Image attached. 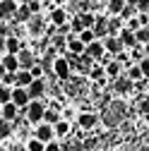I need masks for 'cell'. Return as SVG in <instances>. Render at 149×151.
<instances>
[{"label":"cell","instance_id":"6da1fadb","mask_svg":"<svg viewBox=\"0 0 149 151\" xmlns=\"http://www.w3.org/2000/svg\"><path fill=\"white\" fill-rule=\"evenodd\" d=\"M125 103L123 101H111L108 106H106V110H103V122L108 125V127H116L123 118H125Z\"/></svg>","mask_w":149,"mask_h":151},{"label":"cell","instance_id":"7a4b0ae2","mask_svg":"<svg viewBox=\"0 0 149 151\" xmlns=\"http://www.w3.org/2000/svg\"><path fill=\"white\" fill-rule=\"evenodd\" d=\"M48 106L41 101V99H34V101H29V106L24 108L27 110V120L29 122H34V125H39L41 122V118H43V110H46Z\"/></svg>","mask_w":149,"mask_h":151},{"label":"cell","instance_id":"3957f363","mask_svg":"<svg viewBox=\"0 0 149 151\" xmlns=\"http://www.w3.org/2000/svg\"><path fill=\"white\" fill-rule=\"evenodd\" d=\"M51 67H53V74H55V77H58L60 82L70 79V74H72V70H70V63H67V60L63 58V55H58V58H53Z\"/></svg>","mask_w":149,"mask_h":151},{"label":"cell","instance_id":"277c9868","mask_svg":"<svg viewBox=\"0 0 149 151\" xmlns=\"http://www.w3.org/2000/svg\"><path fill=\"white\" fill-rule=\"evenodd\" d=\"M29 93H27V89H22V86H12V91H10V103H14L17 108H27L29 106Z\"/></svg>","mask_w":149,"mask_h":151},{"label":"cell","instance_id":"5b68a950","mask_svg":"<svg viewBox=\"0 0 149 151\" xmlns=\"http://www.w3.org/2000/svg\"><path fill=\"white\" fill-rule=\"evenodd\" d=\"M80 129H94L99 125V115L96 113H77V118H74Z\"/></svg>","mask_w":149,"mask_h":151},{"label":"cell","instance_id":"8992f818","mask_svg":"<svg viewBox=\"0 0 149 151\" xmlns=\"http://www.w3.org/2000/svg\"><path fill=\"white\" fill-rule=\"evenodd\" d=\"M101 43H103V50L108 55H113V58L125 50V46H123V41L118 39V36H106V39H101Z\"/></svg>","mask_w":149,"mask_h":151},{"label":"cell","instance_id":"52a82bcc","mask_svg":"<svg viewBox=\"0 0 149 151\" xmlns=\"http://www.w3.org/2000/svg\"><path fill=\"white\" fill-rule=\"evenodd\" d=\"M27 29L31 36H36V39H41L43 31H46V24H43V17L41 14H31L29 17V22H27Z\"/></svg>","mask_w":149,"mask_h":151},{"label":"cell","instance_id":"ba28073f","mask_svg":"<svg viewBox=\"0 0 149 151\" xmlns=\"http://www.w3.org/2000/svg\"><path fill=\"white\" fill-rule=\"evenodd\" d=\"M34 137L39 139V142H43V144H48V142H53V125H46V122H39L36 125V129H34Z\"/></svg>","mask_w":149,"mask_h":151},{"label":"cell","instance_id":"9c48e42d","mask_svg":"<svg viewBox=\"0 0 149 151\" xmlns=\"http://www.w3.org/2000/svg\"><path fill=\"white\" fill-rule=\"evenodd\" d=\"M27 93H29V99H43V93H46V82L43 79H31V84L27 86Z\"/></svg>","mask_w":149,"mask_h":151},{"label":"cell","instance_id":"30bf717a","mask_svg":"<svg viewBox=\"0 0 149 151\" xmlns=\"http://www.w3.org/2000/svg\"><path fill=\"white\" fill-rule=\"evenodd\" d=\"M17 0H0V19H12L14 17V10H17Z\"/></svg>","mask_w":149,"mask_h":151},{"label":"cell","instance_id":"8fae6325","mask_svg":"<svg viewBox=\"0 0 149 151\" xmlns=\"http://www.w3.org/2000/svg\"><path fill=\"white\" fill-rule=\"evenodd\" d=\"M17 113H20V108H17L14 103H3L0 106V120H7V122H14L17 120Z\"/></svg>","mask_w":149,"mask_h":151},{"label":"cell","instance_id":"7c38bea8","mask_svg":"<svg viewBox=\"0 0 149 151\" xmlns=\"http://www.w3.org/2000/svg\"><path fill=\"white\" fill-rule=\"evenodd\" d=\"M84 53H87L89 58H91V60L96 63V60L101 58V55H103L106 50H103V43H101V41L96 39V41H91V43H87V46H84Z\"/></svg>","mask_w":149,"mask_h":151},{"label":"cell","instance_id":"4fadbf2b","mask_svg":"<svg viewBox=\"0 0 149 151\" xmlns=\"http://www.w3.org/2000/svg\"><path fill=\"white\" fill-rule=\"evenodd\" d=\"M17 63H20V70H29L36 63V58H34V53L29 48H22L20 53H17Z\"/></svg>","mask_w":149,"mask_h":151},{"label":"cell","instance_id":"5bb4252c","mask_svg":"<svg viewBox=\"0 0 149 151\" xmlns=\"http://www.w3.org/2000/svg\"><path fill=\"white\" fill-rule=\"evenodd\" d=\"M123 27H125V22L120 17H108L106 19V36H118Z\"/></svg>","mask_w":149,"mask_h":151},{"label":"cell","instance_id":"9a60e30c","mask_svg":"<svg viewBox=\"0 0 149 151\" xmlns=\"http://www.w3.org/2000/svg\"><path fill=\"white\" fill-rule=\"evenodd\" d=\"M106 19L108 17H101V14H94V24H91V31H94V36L101 41L106 39Z\"/></svg>","mask_w":149,"mask_h":151},{"label":"cell","instance_id":"2e32d148","mask_svg":"<svg viewBox=\"0 0 149 151\" xmlns=\"http://www.w3.org/2000/svg\"><path fill=\"white\" fill-rule=\"evenodd\" d=\"M65 39H67V46H65V48H67L72 55H82V53H84V43L77 39V34H70V36H65Z\"/></svg>","mask_w":149,"mask_h":151},{"label":"cell","instance_id":"e0dca14e","mask_svg":"<svg viewBox=\"0 0 149 151\" xmlns=\"http://www.w3.org/2000/svg\"><path fill=\"white\" fill-rule=\"evenodd\" d=\"M22 48H24V43L17 39V36H5V53L7 55H17Z\"/></svg>","mask_w":149,"mask_h":151},{"label":"cell","instance_id":"ac0fdd59","mask_svg":"<svg viewBox=\"0 0 149 151\" xmlns=\"http://www.w3.org/2000/svg\"><path fill=\"white\" fill-rule=\"evenodd\" d=\"M31 74H29V70H17L14 72V86H22V89H27L29 84H31Z\"/></svg>","mask_w":149,"mask_h":151},{"label":"cell","instance_id":"d6986e66","mask_svg":"<svg viewBox=\"0 0 149 151\" xmlns=\"http://www.w3.org/2000/svg\"><path fill=\"white\" fill-rule=\"evenodd\" d=\"M0 65L5 67V72H17L20 70V63H17V55H3V58H0Z\"/></svg>","mask_w":149,"mask_h":151},{"label":"cell","instance_id":"ffe728a7","mask_svg":"<svg viewBox=\"0 0 149 151\" xmlns=\"http://www.w3.org/2000/svg\"><path fill=\"white\" fill-rule=\"evenodd\" d=\"M65 22H67V12H65L63 7L51 10V24H53V27H60V24H65Z\"/></svg>","mask_w":149,"mask_h":151},{"label":"cell","instance_id":"44dd1931","mask_svg":"<svg viewBox=\"0 0 149 151\" xmlns=\"http://www.w3.org/2000/svg\"><path fill=\"white\" fill-rule=\"evenodd\" d=\"M103 70H106V77H111V79L120 77V72H123V67H120V63H118V60H111L108 65H103Z\"/></svg>","mask_w":149,"mask_h":151},{"label":"cell","instance_id":"7402d4cb","mask_svg":"<svg viewBox=\"0 0 149 151\" xmlns=\"http://www.w3.org/2000/svg\"><path fill=\"white\" fill-rule=\"evenodd\" d=\"M53 134H55V137H67V134H70V122L60 118L58 122L53 125Z\"/></svg>","mask_w":149,"mask_h":151},{"label":"cell","instance_id":"603a6c76","mask_svg":"<svg viewBox=\"0 0 149 151\" xmlns=\"http://www.w3.org/2000/svg\"><path fill=\"white\" fill-rule=\"evenodd\" d=\"M29 17H31V12H29V7H27V5H17V10H14V17H12V19L22 22V24H27V22H29Z\"/></svg>","mask_w":149,"mask_h":151},{"label":"cell","instance_id":"cb8c5ba5","mask_svg":"<svg viewBox=\"0 0 149 151\" xmlns=\"http://www.w3.org/2000/svg\"><path fill=\"white\" fill-rule=\"evenodd\" d=\"M118 39L123 41V46H130V48H132V46L137 43V41H135V31H130V29H125V27L120 29V34H118Z\"/></svg>","mask_w":149,"mask_h":151},{"label":"cell","instance_id":"d4e9b609","mask_svg":"<svg viewBox=\"0 0 149 151\" xmlns=\"http://www.w3.org/2000/svg\"><path fill=\"white\" fill-rule=\"evenodd\" d=\"M106 7H108V14L111 17H118L123 12V7H125V0H108Z\"/></svg>","mask_w":149,"mask_h":151},{"label":"cell","instance_id":"484cf974","mask_svg":"<svg viewBox=\"0 0 149 151\" xmlns=\"http://www.w3.org/2000/svg\"><path fill=\"white\" fill-rule=\"evenodd\" d=\"M58 120H60V110H53V108H46V110H43L41 122H46V125H55Z\"/></svg>","mask_w":149,"mask_h":151},{"label":"cell","instance_id":"4316f807","mask_svg":"<svg viewBox=\"0 0 149 151\" xmlns=\"http://www.w3.org/2000/svg\"><path fill=\"white\" fill-rule=\"evenodd\" d=\"M132 84H135V82H130L127 77H116V86H113V89H116L118 93H127L130 89H132Z\"/></svg>","mask_w":149,"mask_h":151},{"label":"cell","instance_id":"83f0119b","mask_svg":"<svg viewBox=\"0 0 149 151\" xmlns=\"http://www.w3.org/2000/svg\"><path fill=\"white\" fill-rule=\"evenodd\" d=\"M135 41L142 43V46H149V27H140L135 31Z\"/></svg>","mask_w":149,"mask_h":151},{"label":"cell","instance_id":"f1b7e54d","mask_svg":"<svg viewBox=\"0 0 149 151\" xmlns=\"http://www.w3.org/2000/svg\"><path fill=\"white\" fill-rule=\"evenodd\" d=\"M77 39L87 46V43H91V41H96V36H94V31H91V29H82V31L77 34Z\"/></svg>","mask_w":149,"mask_h":151},{"label":"cell","instance_id":"f546056e","mask_svg":"<svg viewBox=\"0 0 149 151\" xmlns=\"http://www.w3.org/2000/svg\"><path fill=\"white\" fill-rule=\"evenodd\" d=\"M43 146H46V144H43V142H39L36 137H31V139L24 144V149H27V151H43Z\"/></svg>","mask_w":149,"mask_h":151},{"label":"cell","instance_id":"4dcf8cb0","mask_svg":"<svg viewBox=\"0 0 149 151\" xmlns=\"http://www.w3.org/2000/svg\"><path fill=\"white\" fill-rule=\"evenodd\" d=\"M127 79H130V82H140V79H144L137 65H130V70H127Z\"/></svg>","mask_w":149,"mask_h":151},{"label":"cell","instance_id":"1f68e13d","mask_svg":"<svg viewBox=\"0 0 149 151\" xmlns=\"http://www.w3.org/2000/svg\"><path fill=\"white\" fill-rule=\"evenodd\" d=\"M29 74H31L34 79H43V65H41V63H34V65L29 67Z\"/></svg>","mask_w":149,"mask_h":151},{"label":"cell","instance_id":"d6a6232c","mask_svg":"<svg viewBox=\"0 0 149 151\" xmlns=\"http://www.w3.org/2000/svg\"><path fill=\"white\" fill-rule=\"evenodd\" d=\"M12 134V125L7 120H0V139H7Z\"/></svg>","mask_w":149,"mask_h":151},{"label":"cell","instance_id":"836d02e7","mask_svg":"<svg viewBox=\"0 0 149 151\" xmlns=\"http://www.w3.org/2000/svg\"><path fill=\"white\" fill-rule=\"evenodd\" d=\"M10 91H12L10 86H5L3 82H0V106H3V103H7V101H10Z\"/></svg>","mask_w":149,"mask_h":151},{"label":"cell","instance_id":"e575fe53","mask_svg":"<svg viewBox=\"0 0 149 151\" xmlns=\"http://www.w3.org/2000/svg\"><path fill=\"white\" fill-rule=\"evenodd\" d=\"M137 67H140V72H142V77L149 79V58H142V60L137 63Z\"/></svg>","mask_w":149,"mask_h":151},{"label":"cell","instance_id":"d590c367","mask_svg":"<svg viewBox=\"0 0 149 151\" xmlns=\"http://www.w3.org/2000/svg\"><path fill=\"white\" fill-rule=\"evenodd\" d=\"M135 14H137V10H135V7H127V5H125V7H123V12H120L118 17H120V19L125 22V19H132Z\"/></svg>","mask_w":149,"mask_h":151},{"label":"cell","instance_id":"8d00e7d4","mask_svg":"<svg viewBox=\"0 0 149 151\" xmlns=\"http://www.w3.org/2000/svg\"><path fill=\"white\" fill-rule=\"evenodd\" d=\"M80 22H82V27H84V29H91V24H94V14L84 12V14L80 17Z\"/></svg>","mask_w":149,"mask_h":151},{"label":"cell","instance_id":"74e56055","mask_svg":"<svg viewBox=\"0 0 149 151\" xmlns=\"http://www.w3.org/2000/svg\"><path fill=\"white\" fill-rule=\"evenodd\" d=\"M27 7H29L31 14H41V3H39V0H31V3H27Z\"/></svg>","mask_w":149,"mask_h":151},{"label":"cell","instance_id":"f35d334b","mask_svg":"<svg viewBox=\"0 0 149 151\" xmlns=\"http://www.w3.org/2000/svg\"><path fill=\"white\" fill-rule=\"evenodd\" d=\"M135 10H137V12H147V14H149V0H137Z\"/></svg>","mask_w":149,"mask_h":151},{"label":"cell","instance_id":"ab89813d","mask_svg":"<svg viewBox=\"0 0 149 151\" xmlns=\"http://www.w3.org/2000/svg\"><path fill=\"white\" fill-rule=\"evenodd\" d=\"M3 84H5V86H14V72H5Z\"/></svg>","mask_w":149,"mask_h":151},{"label":"cell","instance_id":"60d3db41","mask_svg":"<svg viewBox=\"0 0 149 151\" xmlns=\"http://www.w3.org/2000/svg\"><path fill=\"white\" fill-rule=\"evenodd\" d=\"M43 151H60V142H55V139L48 142V144L43 146Z\"/></svg>","mask_w":149,"mask_h":151},{"label":"cell","instance_id":"b9f144b4","mask_svg":"<svg viewBox=\"0 0 149 151\" xmlns=\"http://www.w3.org/2000/svg\"><path fill=\"white\" fill-rule=\"evenodd\" d=\"M140 113H149V96H142V101H140Z\"/></svg>","mask_w":149,"mask_h":151},{"label":"cell","instance_id":"7bdbcfd3","mask_svg":"<svg viewBox=\"0 0 149 151\" xmlns=\"http://www.w3.org/2000/svg\"><path fill=\"white\" fill-rule=\"evenodd\" d=\"M3 55H5V39L0 36V58H3Z\"/></svg>","mask_w":149,"mask_h":151},{"label":"cell","instance_id":"ee69618b","mask_svg":"<svg viewBox=\"0 0 149 151\" xmlns=\"http://www.w3.org/2000/svg\"><path fill=\"white\" fill-rule=\"evenodd\" d=\"M125 5H127V7H135V5H137V0H125Z\"/></svg>","mask_w":149,"mask_h":151},{"label":"cell","instance_id":"f6af8a7d","mask_svg":"<svg viewBox=\"0 0 149 151\" xmlns=\"http://www.w3.org/2000/svg\"><path fill=\"white\" fill-rule=\"evenodd\" d=\"M3 77H5V67L0 65V82H3Z\"/></svg>","mask_w":149,"mask_h":151},{"label":"cell","instance_id":"bcb514c9","mask_svg":"<svg viewBox=\"0 0 149 151\" xmlns=\"http://www.w3.org/2000/svg\"><path fill=\"white\" fill-rule=\"evenodd\" d=\"M12 151H27L24 146H12Z\"/></svg>","mask_w":149,"mask_h":151},{"label":"cell","instance_id":"7dc6e473","mask_svg":"<svg viewBox=\"0 0 149 151\" xmlns=\"http://www.w3.org/2000/svg\"><path fill=\"white\" fill-rule=\"evenodd\" d=\"M17 3H20V5H27V3H31V0H17Z\"/></svg>","mask_w":149,"mask_h":151}]
</instances>
